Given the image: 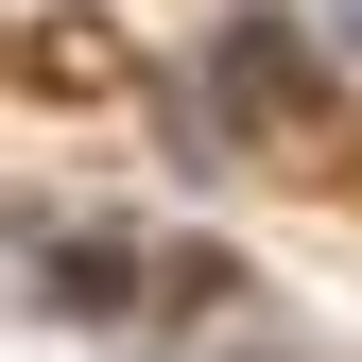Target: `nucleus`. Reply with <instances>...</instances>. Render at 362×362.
Segmentation results:
<instances>
[{
    "instance_id": "1",
    "label": "nucleus",
    "mask_w": 362,
    "mask_h": 362,
    "mask_svg": "<svg viewBox=\"0 0 362 362\" xmlns=\"http://www.w3.org/2000/svg\"><path fill=\"white\" fill-rule=\"evenodd\" d=\"M121 276H139L121 242H69V259H52V310H121Z\"/></svg>"
}]
</instances>
